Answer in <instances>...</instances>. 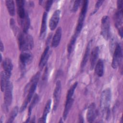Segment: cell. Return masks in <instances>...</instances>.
Returning a JSON list of instances; mask_svg holds the SVG:
<instances>
[{
    "label": "cell",
    "mask_w": 123,
    "mask_h": 123,
    "mask_svg": "<svg viewBox=\"0 0 123 123\" xmlns=\"http://www.w3.org/2000/svg\"><path fill=\"white\" fill-rule=\"evenodd\" d=\"M90 43H89L86 48L85 54L84 55V57L83 58L82 62L81 63V68H83L86 64L88 58L90 55Z\"/></svg>",
    "instance_id": "d4e9b609"
},
{
    "label": "cell",
    "mask_w": 123,
    "mask_h": 123,
    "mask_svg": "<svg viewBox=\"0 0 123 123\" xmlns=\"http://www.w3.org/2000/svg\"><path fill=\"white\" fill-rule=\"evenodd\" d=\"M101 34L105 40H108L110 36V22L108 16L102 18L101 24Z\"/></svg>",
    "instance_id": "5b68a950"
},
{
    "label": "cell",
    "mask_w": 123,
    "mask_h": 123,
    "mask_svg": "<svg viewBox=\"0 0 123 123\" xmlns=\"http://www.w3.org/2000/svg\"><path fill=\"white\" fill-rule=\"evenodd\" d=\"M62 91V85L61 82L60 80H58L56 82L55 87L53 92V97L54 99V106H53V110L55 111L58 105L60 100V96L61 94Z\"/></svg>",
    "instance_id": "ba28073f"
},
{
    "label": "cell",
    "mask_w": 123,
    "mask_h": 123,
    "mask_svg": "<svg viewBox=\"0 0 123 123\" xmlns=\"http://www.w3.org/2000/svg\"><path fill=\"white\" fill-rule=\"evenodd\" d=\"M97 115V111L94 103H91L88 107L86 113V119L88 122L92 123L94 121Z\"/></svg>",
    "instance_id": "9c48e42d"
},
{
    "label": "cell",
    "mask_w": 123,
    "mask_h": 123,
    "mask_svg": "<svg viewBox=\"0 0 123 123\" xmlns=\"http://www.w3.org/2000/svg\"><path fill=\"white\" fill-rule=\"evenodd\" d=\"M20 23L22 27L23 32L26 34L30 25V19L27 13L24 18L20 20Z\"/></svg>",
    "instance_id": "ac0fdd59"
},
{
    "label": "cell",
    "mask_w": 123,
    "mask_h": 123,
    "mask_svg": "<svg viewBox=\"0 0 123 123\" xmlns=\"http://www.w3.org/2000/svg\"><path fill=\"white\" fill-rule=\"evenodd\" d=\"M33 59V55L29 50L22 51L19 56V65L21 70L25 69L26 66L30 63Z\"/></svg>",
    "instance_id": "277c9868"
},
{
    "label": "cell",
    "mask_w": 123,
    "mask_h": 123,
    "mask_svg": "<svg viewBox=\"0 0 123 123\" xmlns=\"http://www.w3.org/2000/svg\"><path fill=\"white\" fill-rule=\"evenodd\" d=\"M61 11L56 10L53 13L49 22V27L51 30H54L57 27L60 17Z\"/></svg>",
    "instance_id": "8fae6325"
},
{
    "label": "cell",
    "mask_w": 123,
    "mask_h": 123,
    "mask_svg": "<svg viewBox=\"0 0 123 123\" xmlns=\"http://www.w3.org/2000/svg\"><path fill=\"white\" fill-rule=\"evenodd\" d=\"M9 79L4 71H2L0 73V89L2 92L4 91L8 83L10 81Z\"/></svg>",
    "instance_id": "44dd1931"
},
{
    "label": "cell",
    "mask_w": 123,
    "mask_h": 123,
    "mask_svg": "<svg viewBox=\"0 0 123 123\" xmlns=\"http://www.w3.org/2000/svg\"><path fill=\"white\" fill-rule=\"evenodd\" d=\"M77 36L76 35H74L72 38L70 40V41L69 42V44H68V47H67V51H68V54L70 55L71 52H72V50H73V47L74 45V44H75V42L76 41V37H77Z\"/></svg>",
    "instance_id": "4316f807"
},
{
    "label": "cell",
    "mask_w": 123,
    "mask_h": 123,
    "mask_svg": "<svg viewBox=\"0 0 123 123\" xmlns=\"http://www.w3.org/2000/svg\"><path fill=\"white\" fill-rule=\"evenodd\" d=\"M77 86V82H75L69 88V89L68 91L67 97H66V99H71L73 98L72 97L74 94V92L75 90V88Z\"/></svg>",
    "instance_id": "83f0119b"
},
{
    "label": "cell",
    "mask_w": 123,
    "mask_h": 123,
    "mask_svg": "<svg viewBox=\"0 0 123 123\" xmlns=\"http://www.w3.org/2000/svg\"><path fill=\"white\" fill-rule=\"evenodd\" d=\"M18 110H19V109L17 106H15L13 108V109L12 110V111L10 113L9 118L8 120L7 121L8 123L13 122L15 118L16 117V116L18 114Z\"/></svg>",
    "instance_id": "484cf974"
},
{
    "label": "cell",
    "mask_w": 123,
    "mask_h": 123,
    "mask_svg": "<svg viewBox=\"0 0 123 123\" xmlns=\"http://www.w3.org/2000/svg\"><path fill=\"white\" fill-rule=\"evenodd\" d=\"M73 101H74L73 98L66 100L64 111H63V118L64 120H65L67 118V116L68 114L69 111H70V110L72 107V105L73 104Z\"/></svg>",
    "instance_id": "603a6c76"
},
{
    "label": "cell",
    "mask_w": 123,
    "mask_h": 123,
    "mask_svg": "<svg viewBox=\"0 0 123 123\" xmlns=\"http://www.w3.org/2000/svg\"><path fill=\"white\" fill-rule=\"evenodd\" d=\"M17 7V14L20 20L23 19L25 18L26 14V12H25L24 9L25 1L24 0H16V1Z\"/></svg>",
    "instance_id": "4fadbf2b"
},
{
    "label": "cell",
    "mask_w": 123,
    "mask_h": 123,
    "mask_svg": "<svg viewBox=\"0 0 123 123\" xmlns=\"http://www.w3.org/2000/svg\"><path fill=\"white\" fill-rule=\"evenodd\" d=\"M47 15H48L47 12H45L42 16L40 32V37L41 38H43L45 36L46 29H47Z\"/></svg>",
    "instance_id": "e0dca14e"
},
{
    "label": "cell",
    "mask_w": 123,
    "mask_h": 123,
    "mask_svg": "<svg viewBox=\"0 0 123 123\" xmlns=\"http://www.w3.org/2000/svg\"><path fill=\"white\" fill-rule=\"evenodd\" d=\"M18 43L20 49L22 51L30 50L34 46V41L31 35L21 33L18 35Z\"/></svg>",
    "instance_id": "3957f363"
},
{
    "label": "cell",
    "mask_w": 123,
    "mask_h": 123,
    "mask_svg": "<svg viewBox=\"0 0 123 123\" xmlns=\"http://www.w3.org/2000/svg\"><path fill=\"white\" fill-rule=\"evenodd\" d=\"M95 73L99 77H101L103 74L104 65L103 62L101 60H99L95 66Z\"/></svg>",
    "instance_id": "d6986e66"
},
{
    "label": "cell",
    "mask_w": 123,
    "mask_h": 123,
    "mask_svg": "<svg viewBox=\"0 0 123 123\" xmlns=\"http://www.w3.org/2000/svg\"><path fill=\"white\" fill-rule=\"evenodd\" d=\"M49 47L47 46L46 47V48L45 49L41 55L40 62L39 63V66L41 69H42L45 66V65H46V64L48 61V60L49 56Z\"/></svg>",
    "instance_id": "2e32d148"
},
{
    "label": "cell",
    "mask_w": 123,
    "mask_h": 123,
    "mask_svg": "<svg viewBox=\"0 0 123 123\" xmlns=\"http://www.w3.org/2000/svg\"><path fill=\"white\" fill-rule=\"evenodd\" d=\"M99 53V48L98 47H96L93 48L92 49L91 55H90V69L91 70L93 69L94 68L96 62L97 61V59L98 57Z\"/></svg>",
    "instance_id": "5bb4252c"
},
{
    "label": "cell",
    "mask_w": 123,
    "mask_h": 123,
    "mask_svg": "<svg viewBox=\"0 0 123 123\" xmlns=\"http://www.w3.org/2000/svg\"><path fill=\"white\" fill-rule=\"evenodd\" d=\"M122 59V50L120 45L117 44L113 52L111 66L113 69L117 68L120 64Z\"/></svg>",
    "instance_id": "8992f818"
},
{
    "label": "cell",
    "mask_w": 123,
    "mask_h": 123,
    "mask_svg": "<svg viewBox=\"0 0 123 123\" xmlns=\"http://www.w3.org/2000/svg\"><path fill=\"white\" fill-rule=\"evenodd\" d=\"M123 9H118L115 15V25L118 29L119 34L121 37H123Z\"/></svg>",
    "instance_id": "30bf717a"
},
{
    "label": "cell",
    "mask_w": 123,
    "mask_h": 123,
    "mask_svg": "<svg viewBox=\"0 0 123 123\" xmlns=\"http://www.w3.org/2000/svg\"><path fill=\"white\" fill-rule=\"evenodd\" d=\"M2 66L5 73L7 76L10 78L12 71L13 68V65L11 60L8 58H6L3 62Z\"/></svg>",
    "instance_id": "7c38bea8"
},
{
    "label": "cell",
    "mask_w": 123,
    "mask_h": 123,
    "mask_svg": "<svg viewBox=\"0 0 123 123\" xmlns=\"http://www.w3.org/2000/svg\"><path fill=\"white\" fill-rule=\"evenodd\" d=\"M81 0H75L74 2V5L73 6V8H72V11L73 12H76L77 10H78V8L80 5V4L81 3Z\"/></svg>",
    "instance_id": "f1b7e54d"
},
{
    "label": "cell",
    "mask_w": 123,
    "mask_h": 123,
    "mask_svg": "<svg viewBox=\"0 0 123 123\" xmlns=\"http://www.w3.org/2000/svg\"><path fill=\"white\" fill-rule=\"evenodd\" d=\"M62 30L61 27H59L53 37L52 42H51V46L53 48L57 47L60 43L61 37H62Z\"/></svg>",
    "instance_id": "9a60e30c"
},
{
    "label": "cell",
    "mask_w": 123,
    "mask_h": 123,
    "mask_svg": "<svg viewBox=\"0 0 123 123\" xmlns=\"http://www.w3.org/2000/svg\"><path fill=\"white\" fill-rule=\"evenodd\" d=\"M103 2H104L103 0H98L97 1V2L96 3V4H95V9H94L93 13H94L97 12V11L98 10L99 8L101 6V5H102V4Z\"/></svg>",
    "instance_id": "f546056e"
},
{
    "label": "cell",
    "mask_w": 123,
    "mask_h": 123,
    "mask_svg": "<svg viewBox=\"0 0 123 123\" xmlns=\"http://www.w3.org/2000/svg\"><path fill=\"white\" fill-rule=\"evenodd\" d=\"M51 99H49L44 108V110L43 111V116L40 119L39 122H43V123H45L46 122V118L47 115L49 113L50 110V106H51Z\"/></svg>",
    "instance_id": "ffe728a7"
},
{
    "label": "cell",
    "mask_w": 123,
    "mask_h": 123,
    "mask_svg": "<svg viewBox=\"0 0 123 123\" xmlns=\"http://www.w3.org/2000/svg\"><path fill=\"white\" fill-rule=\"evenodd\" d=\"M40 75V73L39 72H37L31 79L29 83L26 86L27 91V95L24 100L22 105L20 108V111L23 112L26 109L28 104L31 101L34 95L35 91L36 90V88L37 85V82L39 80V78Z\"/></svg>",
    "instance_id": "6da1fadb"
},
{
    "label": "cell",
    "mask_w": 123,
    "mask_h": 123,
    "mask_svg": "<svg viewBox=\"0 0 123 123\" xmlns=\"http://www.w3.org/2000/svg\"><path fill=\"white\" fill-rule=\"evenodd\" d=\"M6 6L7 7L8 11L10 15L12 16L14 15L15 14V8H14V3L13 0H8L5 1Z\"/></svg>",
    "instance_id": "cb8c5ba5"
},
{
    "label": "cell",
    "mask_w": 123,
    "mask_h": 123,
    "mask_svg": "<svg viewBox=\"0 0 123 123\" xmlns=\"http://www.w3.org/2000/svg\"><path fill=\"white\" fill-rule=\"evenodd\" d=\"M39 99V97L38 96L37 94H35V95L34 96L32 99V101L31 102V104L28 108V117L27 118V120L26 121V122H28L29 120H30V116L31 114V112H32V111L33 109V108L34 107V106L36 105V104H37V102L38 100Z\"/></svg>",
    "instance_id": "7402d4cb"
},
{
    "label": "cell",
    "mask_w": 123,
    "mask_h": 123,
    "mask_svg": "<svg viewBox=\"0 0 123 123\" xmlns=\"http://www.w3.org/2000/svg\"><path fill=\"white\" fill-rule=\"evenodd\" d=\"M81 120L83 121V122H84V121H83V117H82V116L81 115H80V116H79V122H81Z\"/></svg>",
    "instance_id": "836d02e7"
},
{
    "label": "cell",
    "mask_w": 123,
    "mask_h": 123,
    "mask_svg": "<svg viewBox=\"0 0 123 123\" xmlns=\"http://www.w3.org/2000/svg\"><path fill=\"white\" fill-rule=\"evenodd\" d=\"M12 84L9 81L4 90V104L5 107L8 108L11 105L12 99Z\"/></svg>",
    "instance_id": "52a82bcc"
},
{
    "label": "cell",
    "mask_w": 123,
    "mask_h": 123,
    "mask_svg": "<svg viewBox=\"0 0 123 123\" xmlns=\"http://www.w3.org/2000/svg\"><path fill=\"white\" fill-rule=\"evenodd\" d=\"M111 97V91L110 88H106L102 92L100 100V107L102 113L103 115L106 114V118H107L109 115L108 113L109 112V106Z\"/></svg>",
    "instance_id": "7a4b0ae2"
},
{
    "label": "cell",
    "mask_w": 123,
    "mask_h": 123,
    "mask_svg": "<svg viewBox=\"0 0 123 123\" xmlns=\"http://www.w3.org/2000/svg\"><path fill=\"white\" fill-rule=\"evenodd\" d=\"M4 50V46L1 41H0V51L2 52Z\"/></svg>",
    "instance_id": "d6a6232c"
},
{
    "label": "cell",
    "mask_w": 123,
    "mask_h": 123,
    "mask_svg": "<svg viewBox=\"0 0 123 123\" xmlns=\"http://www.w3.org/2000/svg\"><path fill=\"white\" fill-rule=\"evenodd\" d=\"M52 2H53V0H48L46 1L45 4V7L46 12H48L49 10L52 5Z\"/></svg>",
    "instance_id": "4dcf8cb0"
},
{
    "label": "cell",
    "mask_w": 123,
    "mask_h": 123,
    "mask_svg": "<svg viewBox=\"0 0 123 123\" xmlns=\"http://www.w3.org/2000/svg\"><path fill=\"white\" fill-rule=\"evenodd\" d=\"M117 8L118 9H122L123 8V1L118 0L117 1Z\"/></svg>",
    "instance_id": "1f68e13d"
}]
</instances>
